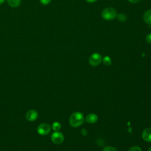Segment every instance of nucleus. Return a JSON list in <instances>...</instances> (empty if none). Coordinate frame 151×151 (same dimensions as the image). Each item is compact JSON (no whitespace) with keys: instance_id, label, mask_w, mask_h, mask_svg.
<instances>
[{"instance_id":"f257e3e1","label":"nucleus","mask_w":151,"mask_h":151,"mask_svg":"<svg viewBox=\"0 0 151 151\" xmlns=\"http://www.w3.org/2000/svg\"><path fill=\"white\" fill-rule=\"evenodd\" d=\"M69 122L72 127H78L81 125L82 123L84 122V116L80 112H74L70 116Z\"/></svg>"},{"instance_id":"f03ea898","label":"nucleus","mask_w":151,"mask_h":151,"mask_svg":"<svg viewBox=\"0 0 151 151\" xmlns=\"http://www.w3.org/2000/svg\"><path fill=\"white\" fill-rule=\"evenodd\" d=\"M117 16L116 10L111 7L106 8L101 12L102 18L107 21H110L114 19Z\"/></svg>"},{"instance_id":"7ed1b4c3","label":"nucleus","mask_w":151,"mask_h":151,"mask_svg":"<svg viewBox=\"0 0 151 151\" xmlns=\"http://www.w3.org/2000/svg\"><path fill=\"white\" fill-rule=\"evenodd\" d=\"M102 60V57L99 53H93L89 58V64L91 66H97L100 64Z\"/></svg>"},{"instance_id":"20e7f679","label":"nucleus","mask_w":151,"mask_h":151,"mask_svg":"<svg viewBox=\"0 0 151 151\" xmlns=\"http://www.w3.org/2000/svg\"><path fill=\"white\" fill-rule=\"evenodd\" d=\"M51 139L54 144L60 145L63 142L64 140V137L62 133L58 131H56L51 134Z\"/></svg>"},{"instance_id":"39448f33","label":"nucleus","mask_w":151,"mask_h":151,"mask_svg":"<svg viewBox=\"0 0 151 151\" xmlns=\"http://www.w3.org/2000/svg\"><path fill=\"white\" fill-rule=\"evenodd\" d=\"M51 127L47 123H41L37 127V132L40 135H46L50 132Z\"/></svg>"},{"instance_id":"423d86ee","label":"nucleus","mask_w":151,"mask_h":151,"mask_svg":"<svg viewBox=\"0 0 151 151\" xmlns=\"http://www.w3.org/2000/svg\"><path fill=\"white\" fill-rule=\"evenodd\" d=\"M38 114L37 111L34 109L28 110L27 112L26 115H25L27 120L29 122L35 121L38 118Z\"/></svg>"},{"instance_id":"0eeeda50","label":"nucleus","mask_w":151,"mask_h":151,"mask_svg":"<svg viewBox=\"0 0 151 151\" xmlns=\"http://www.w3.org/2000/svg\"><path fill=\"white\" fill-rule=\"evenodd\" d=\"M142 136L144 140L148 142H151V127L145 129L143 131Z\"/></svg>"},{"instance_id":"6e6552de","label":"nucleus","mask_w":151,"mask_h":151,"mask_svg":"<svg viewBox=\"0 0 151 151\" xmlns=\"http://www.w3.org/2000/svg\"><path fill=\"white\" fill-rule=\"evenodd\" d=\"M97 120H98L97 116L94 113H90V114H88L86 117V122L89 123H91V124L97 122Z\"/></svg>"},{"instance_id":"1a4fd4ad","label":"nucleus","mask_w":151,"mask_h":151,"mask_svg":"<svg viewBox=\"0 0 151 151\" xmlns=\"http://www.w3.org/2000/svg\"><path fill=\"white\" fill-rule=\"evenodd\" d=\"M143 19L146 24H151V9H149L144 13Z\"/></svg>"},{"instance_id":"9d476101","label":"nucleus","mask_w":151,"mask_h":151,"mask_svg":"<svg viewBox=\"0 0 151 151\" xmlns=\"http://www.w3.org/2000/svg\"><path fill=\"white\" fill-rule=\"evenodd\" d=\"M9 5L13 8L18 7L21 3V0H7Z\"/></svg>"},{"instance_id":"9b49d317","label":"nucleus","mask_w":151,"mask_h":151,"mask_svg":"<svg viewBox=\"0 0 151 151\" xmlns=\"http://www.w3.org/2000/svg\"><path fill=\"white\" fill-rule=\"evenodd\" d=\"M103 63L105 65L109 66L111 64V59L109 56H104L103 58Z\"/></svg>"},{"instance_id":"f8f14e48","label":"nucleus","mask_w":151,"mask_h":151,"mask_svg":"<svg viewBox=\"0 0 151 151\" xmlns=\"http://www.w3.org/2000/svg\"><path fill=\"white\" fill-rule=\"evenodd\" d=\"M61 127V124L59 123V122H54L52 125V129L54 130V131H59L60 130Z\"/></svg>"},{"instance_id":"ddd939ff","label":"nucleus","mask_w":151,"mask_h":151,"mask_svg":"<svg viewBox=\"0 0 151 151\" xmlns=\"http://www.w3.org/2000/svg\"><path fill=\"white\" fill-rule=\"evenodd\" d=\"M103 151H118V150L117 149H116L113 146H106L103 149Z\"/></svg>"},{"instance_id":"4468645a","label":"nucleus","mask_w":151,"mask_h":151,"mask_svg":"<svg viewBox=\"0 0 151 151\" xmlns=\"http://www.w3.org/2000/svg\"><path fill=\"white\" fill-rule=\"evenodd\" d=\"M128 151H142L141 150V149L139 147V146H132L131 147Z\"/></svg>"},{"instance_id":"2eb2a0df","label":"nucleus","mask_w":151,"mask_h":151,"mask_svg":"<svg viewBox=\"0 0 151 151\" xmlns=\"http://www.w3.org/2000/svg\"><path fill=\"white\" fill-rule=\"evenodd\" d=\"M40 2L42 5H48V4L50 3L51 1V0H40Z\"/></svg>"},{"instance_id":"dca6fc26","label":"nucleus","mask_w":151,"mask_h":151,"mask_svg":"<svg viewBox=\"0 0 151 151\" xmlns=\"http://www.w3.org/2000/svg\"><path fill=\"white\" fill-rule=\"evenodd\" d=\"M146 41H147L149 44H151V33L147 35V36H146Z\"/></svg>"},{"instance_id":"f3484780","label":"nucleus","mask_w":151,"mask_h":151,"mask_svg":"<svg viewBox=\"0 0 151 151\" xmlns=\"http://www.w3.org/2000/svg\"><path fill=\"white\" fill-rule=\"evenodd\" d=\"M81 134H82L83 135H84V136H86V135L87 134V132L86 131V129H82V130H81Z\"/></svg>"},{"instance_id":"a211bd4d","label":"nucleus","mask_w":151,"mask_h":151,"mask_svg":"<svg viewBox=\"0 0 151 151\" xmlns=\"http://www.w3.org/2000/svg\"><path fill=\"white\" fill-rule=\"evenodd\" d=\"M130 2L133 4H136L140 1V0H128Z\"/></svg>"},{"instance_id":"6ab92c4d","label":"nucleus","mask_w":151,"mask_h":151,"mask_svg":"<svg viewBox=\"0 0 151 151\" xmlns=\"http://www.w3.org/2000/svg\"><path fill=\"white\" fill-rule=\"evenodd\" d=\"M86 1L89 3H93V2H96L97 0H86Z\"/></svg>"},{"instance_id":"aec40b11","label":"nucleus","mask_w":151,"mask_h":151,"mask_svg":"<svg viewBox=\"0 0 151 151\" xmlns=\"http://www.w3.org/2000/svg\"><path fill=\"white\" fill-rule=\"evenodd\" d=\"M4 1H5V0H0V5L2 4L4 2Z\"/></svg>"},{"instance_id":"412c9836","label":"nucleus","mask_w":151,"mask_h":151,"mask_svg":"<svg viewBox=\"0 0 151 151\" xmlns=\"http://www.w3.org/2000/svg\"><path fill=\"white\" fill-rule=\"evenodd\" d=\"M148 151H151V147H149V149H148Z\"/></svg>"}]
</instances>
